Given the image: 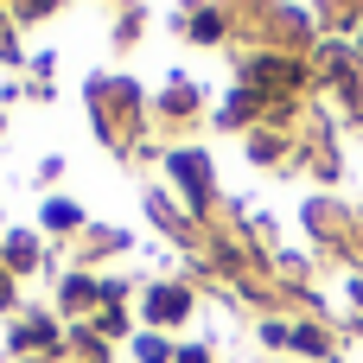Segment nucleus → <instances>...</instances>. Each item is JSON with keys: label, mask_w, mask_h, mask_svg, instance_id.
<instances>
[{"label": "nucleus", "mask_w": 363, "mask_h": 363, "mask_svg": "<svg viewBox=\"0 0 363 363\" xmlns=\"http://www.w3.org/2000/svg\"><path fill=\"white\" fill-rule=\"evenodd\" d=\"M153 313H160V319H179V313H185V294H160Z\"/></svg>", "instance_id": "1"}]
</instances>
